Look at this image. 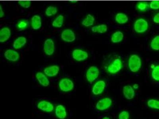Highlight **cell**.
<instances>
[{"label": "cell", "mask_w": 159, "mask_h": 119, "mask_svg": "<svg viewBox=\"0 0 159 119\" xmlns=\"http://www.w3.org/2000/svg\"><path fill=\"white\" fill-rule=\"evenodd\" d=\"M103 66L105 70L109 74H116L123 68V61L119 55L111 54L105 58Z\"/></svg>", "instance_id": "cell-1"}, {"label": "cell", "mask_w": 159, "mask_h": 119, "mask_svg": "<svg viewBox=\"0 0 159 119\" xmlns=\"http://www.w3.org/2000/svg\"><path fill=\"white\" fill-rule=\"evenodd\" d=\"M128 66L129 69L132 72H138L142 66L141 59L137 55H131L129 59Z\"/></svg>", "instance_id": "cell-2"}, {"label": "cell", "mask_w": 159, "mask_h": 119, "mask_svg": "<svg viewBox=\"0 0 159 119\" xmlns=\"http://www.w3.org/2000/svg\"><path fill=\"white\" fill-rule=\"evenodd\" d=\"M148 28V23L144 18H139L134 22V29L138 33H143L147 32Z\"/></svg>", "instance_id": "cell-3"}, {"label": "cell", "mask_w": 159, "mask_h": 119, "mask_svg": "<svg viewBox=\"0 0 159 119\" xmlns=\"http://www.w3.org/2000/svg\"><path fill=\"white\" fill-rule=\"evenodd\" d=\"M113 101L110 98L105 97L101 99L96 103V109L100 111H105L110 108L111 107Z\"/></svg>", "instance_id": "cell-4"}, {"label": "cell", "mask_w": 159, "mask_h": 119, "mask_svg": "<svg viewBox=\"0 0 159 119\" xmlns=\"http://www.w3.org/2000/svg\"><path fill=\"white\" fill-rule=\"evenodd\" d=\"M59 86L60 89L62 91L68 92L73 90L74 84L70 79L64 78L59 82Z\"/></svg>", "instance_id": "cell-5"}, {"label": "cell", "mask_w": 159, "mask_h": 119, "mask_svg": "<svg viewBox=\"0 0 159 119\" xmlns=\"http://www.w3.org/2000/svg\"><path fill=\"white\" fill-rule=\"evenodd\" d=\"M99 69L96 66H92L88 69L86 78L88 82L92 83L97 78L99 75Z\"/></svg>", "instance_id": "cell-6"}, {"label": "cell", "mask_w": 159, "mask_h": 119, "mask_svg": "<svg viewBox=\"0 0 159 119\" xmlns=\"http://www.w3.org/2000/svg\"><path fill=\"white\" fill-rule=\"evenodd\" d=\"M106 87V82L103 80H99L93 85L92 88V93L95 95H99L103 93Z\"/></svg>", "instance_id": "cell-7"}, {"label": "cell", "mask_w": 159, "mask_h": 119, "mask_svg": "<svg viewBox=\"0 0 159 119\" xmlns=\"http://www.w3.org/2000/svg\"><path fill=\"white\" fill-rule=\"evenodd\" d=\"M38 108L45 112H52L54 109L53 105L46 100H42L38 103Z\"/></svg>", "instance_id": "cell-8"}, {"label": "cell", "mask_w": 159, "mask_h": 119, "mask_svg": "<svg viewBox=\"0 0 159 119\" xmlns=\"http://www.w3.org/2000/svg\"><path fill=\"white\" fill-rule=\"evenodd\" d=\"M72 57L77 61L80 62L86 60L89 57L87 52L81 49H75L72 52Z\"/></svg>", "instance_id": "cell-9"}, {"label": "cell", "mask_w": 159, "mask_h": 119, "mask_svg": "<svg viewBox=\"0 0 159 119\" xmlns=\"http://www.w3.org/2000/svg\"><path fill=\"white\" fill-rule=\"evenodd\" d=\"M44 52L47 55L51 56L55 51V45L52 40L48 39L45 41L44 43Z\"/></svg>", "instance_id": "cell-10"}, {"label": "cell", "mask_w": 159, "mask_h": 119, "mask_svg": "<svg viewBox=\"0 0 159 119\" xmlns=\"http://www.w3.org/2000/svg\"><path fill=\"white\" fill-rule=\"evenodd\" d=\"M62 40L65 42H72L76 39L75 33L70 29H66L62 32L61 35Z\"/></svg>", "instance_id": "cell-11"}, {"label": "cell", "mask_w": 159, "mask_h": 119, "mask_svg": "<svg viewBox=\"0 0 159 119\" xmlns=\"http://www.w3.org/2000/svg\"><path fill=\"white\" fill-rule=\"evenodd\" d=\"M123 94L125 98L127 100H132L135 95V92L134 89L130 85H127L124 86L123 89Z\"/></svg>", "instance_id": "cell-12"}, {"label": "cell", "mask_w": 159, "mask_h": 119, "mask_svg": "<svg viewBox=\"0 0 159 119\" xmlns=\"http://www.w3.org/2000/svg\"><path fill=\"white\" fill-rule=\"evenodd\" d=\"M6 59L12 62H16L20 58V54L15 50L8 49L6 51L5 54Z\"/></svg>", "instance_id": "cell-13"}, {"label": "cell", "mask_w": 159, "mask_h": 119, "mask_svg": "<svg viewBox=\"0 0 159 119\" xmlns=\"http://www.w3.org/2000/svg\"><path fill=\"white\" fill-rule=\"evenodd\" d=\"M59 67L57 65H53L45 68L44 70L45 74L49 77L56 76L59 73Z\"/></svg>", "instance_id": "cell-14"}, {"label": "cell", "mask_w": 159, "mask_h": 119, "mask_svg": "<svg viewBox=\"0 0 159 119\" xmlns=\"http://www.w3.org/2000/svg\"><path fill=\"white\" fill-rule=\"evenodd\" d=\"M55 114L58 118L65 119L67 116V112L63 105L59 104L55 108Z\"/></svg>", "instance_id": "cell-15"}, {"label": "cell", "mask_w": 159, "mask_h": 119, "mask_svg": "<svg viewBox=\"0 0 159 119\" xmlns=\"http://www.w3.org/2000/svg\"><path fill=\"white\" fill-rule=\"evenodd\" d=\"M36 77L40 84L43 87H48L49 85V81L48 77L43 73L38 72L36 74Z\"/></svg>", "instance_id": "cell-16"}, {"label": "cell", "mask_w": 159, "mask_h": 119, "mask_svg": "<svg viewBox=\"0 0 159 119\" xmlns=\"http://www.w3.org/2000/svg\"><path fill=\"white\" fill-rule=\"evenodd\" d=\"M11 30L9 28H2L0 32V42H6L11 37Z\"/></svg>", "instance_id": "cell-17"}, {"label": "cell", "mask_w": 159, "mask_h": 119, "mask_svg": "<svg viewBox=\"0 0 159 119\" xmlns=\"http://www.w3.org/2000/svg\"><path fill=\"white\" fill-rule=\"evenodd\" d=\"M32 26L34 29H39L42 26V20L39 15H34L31 19Z\"/></svg>", "instance_id": "cell-18"}, {"label": "cell", "mask_w": 159, "mask_h": 119, "mask_svg": "<svg viewBox=\"0 0 159 119\" xmlns=\"http://www.w3.org/2000/svg\"><path fill=\"white\" fill-rule=\"evenodd\" d=\"M26 38L23 37H20L15 40L13 43V47L15 49H18L25 46L26 43Z\"/></svg>", "instance_id": "cell-19"}, {"label": "cell", "mask_w": 159, "mask_h": 119, "mask_svg": "<svg viewBox=\"0 0 159 119\" xmlns=\"http://www.w3.org/2000/svg\"><path fill=\"white\" fill-rule=\"evenodd\" d=\"M124 38V35L123 32L118 31L114 33L111 37V41L114 43H119L122 42Z\"/></svg>", "instance_id": "cell-20"}, {"label": "cell", "mask_w": 159, "mask_h": 119, "mask_svg": "<svg viewBox=\"0 0 159 119\" xmlns=\"http://www.w3.org/2000/svg\"><path fill=\"white\" fill-rule=\"evenodd\" d=\"M94 21V16L90 14H89L82 21V24L86 27H89L93 24Z\"/></svg>", "instance_id": "cell-21"}, {"label": "cell", "mask_w": 159, "mask_h": 119, "mask_svg": "<svg viewBox=\"0 0 159 119\" xmlns=\"http://www.w3.org/2000/svg\"><path fill=\"white\" fill-rule=\"evenodd\" d=\"M116 22L120 24H126L129 20L127 15L124 13H119L116 15L115 18Z\"/></svg>", "instance_id": "cell-22"}, {"label": "cell", "mask_w": 159, "mask_h": 119, "mask_svg": "<svg viewBox=\"0 0 159 119\" xmlns=\"http://www.w3.org/2000/svg\"><path fill=\"white\" fill-rule=\"evenodd\" d=\"M91 30L93 33H103L107 32L108 28L107 25L105 24H100L92 27Z\"/></svg>", "instance_id": "cell-23"}, {"label": "cell", "mask_w": 159, "mask_h": 119, "mask_svg": "<svg viewBox=\"0 0 159 119\" xmlns=\"http://www.w3.org/2000/svg\"><path fill=\"white\" fill-rule=\"evenodd\" d=\"M147 106L151 109L159 110V100L156 99H151L148 100Z\"/></svg>", "instance_id": "cell-24"}, {"label": "cell", "mask_w": 159, "mask_h": 119, "mask_svg": "<svg viewBox=\"0 0 159 119\" xmlns=\"http://www.w3.org/2000/svg\"><path fill=\"white\" fill-rule=\"evenodd\" d=\"M64 17L63 15H60L56 18L52 23V25L55 28H61L63 23Z\"/></svg>", "instance_id": "cell-25"}, {"label": "cell", "mask_w": 159, "mask_h": 119, "mask_svg": "<svg viewBox=\"0 0 159 119\" xmlns=\"http://www.w3.org/2000/svg\"><path fill=\"white\" fill-rule=\"evenodd\" d=\"M152 77L154 80L159 81V65L154 66L152 69Z\"/></svg>", "instance_id": "cell-26"}, {"label": "cell", "mask_w": 159, "mask_h": 119, "mask_svg": "<svg viewBox=\"0 0 159 119\" xmlns=\"http://www.w3.org/2000/svg\"><path fill=\"white\" fill-rule=\"evenodd\" d=\"M137 8L140 12H145L148 8V4L146 2H139L137 5Z\"/></svg>", "instance_id": "cell-27"}, {"label": "cell", "mask_w": 159, "mask_h": 119, "mask_svg": "<svg viewBox=\"0 0 159 119\" xmlns=\"http://www.w3.org/2000/svg\"><path fill=\"white\" fill-rule=\"evenodd\" d=\"M57 12V8L53 6L48 7L45 11V14L48 16H51L56 15Z\"/></svg>", "instance_id": "cell-28"}, {"label": "cell", "mask_w": 159, "mask_h": 119, "mask_svg": "<svg viewBox=\"0 0 159 119\" xmlns=\"http://www.w3.org/2000/svg\"><path fill=\"white\" fill-rule=\"evenodd\" d=\"M151 47L154 50H159V35L156 36L152 40L151 42Z\"/></svg>", "instance_id": "cell-29"}, {"label": "cell", "mask_w": 159, "mask_h": 119, "mask_svg": "<svg viewBox=\"0 0 159 119\" xmlns=\"http://www.w3.org/2000/svg\"><path fill=\"white\" fill-rule=\"evenodd\" d=\"M28 22L27 20H22L18 22L17 24V28L18 30L20 31L24 30L27 27Z\"/></svg>", "instance_id": "cell-30"}, {"label": "cell", "mask_w": 159, "mask_h": 119, "mask_svg": "<svg viewBox=\"0 0 159 119\" xmlns=\"http://www.w3.org/2000/svg\"><path fill=\"white\" fill-rule=\"evenodd\" d=\"M118 118V119H129L130 114L129 112L126 110H123L119 113Z\"/></svg>", "instance_id": "cell-31"}, {"label": "cell", "mask_w": 159, "mask_h": 119, "mask_svg": "<svg viewBox=\"0 0 159 119\" xmlns=\"http://www.w3.org/2000/svg\"><path fill=\"white\" fill-rule=\"evenodd\" d=\"M18 3L22 7L28 8L30 7L31 2L30 1H20Z\"/></svg>", "instance_id": "cell-32"}, {"label": "cell", "mask_w": 159, "mask_h": 119, "mask_svg": "<svg viewBox=\"0 0 159 119\" xmlns=\"http://www.w3.org/2000/svg\"><path fill=\"white\" fill-rule=\"evenodd\" d=\"M150 8L153 10L159 9V1H152L150 5Z\"/></svg>", "instance_id": "cell-33"}, {"label": "cell", "mask_w": 159, "mask_h": 119, "mask_svg": "<svg viewBox=\"0 0 159 119\" xmlns=\"http://www.w3.org/2000/svg\"><path fill=\"white\" fill-rule=\"evenodd\" d=\"M153 21L156 23L159 24V13L155 15L153 18Z\"/></svg>", "instance_id": "cell-34"}, {"label": "cell", "mask_w": 159, "mask_h": 119, "mask_svg": "<svg viewBox=\"0 0 159 119\" xmlns=\"http://www.w3.org/2000/svg\"><path fill=\"white\" fill-rule=\"evenodd\" d=\"M4 15V12L3 11L2 6L0 5V18H2Z\"/></svg>", "instance_id": "cell-35"}, {"label": "cell", "mask_w": 159, "mask_h": 119, "mask_svg": "<svg viewBox=\"0 0 159 119\" xmlns=\"http://www.w3.org/2000/svg\"><path fill=\"white\" fill-rule=\"evenodd\" d=\"M102 119H111L110 118V117H103V118H102Z\"/></svg>", "instance_id": "cell-36"}]
</instances>
